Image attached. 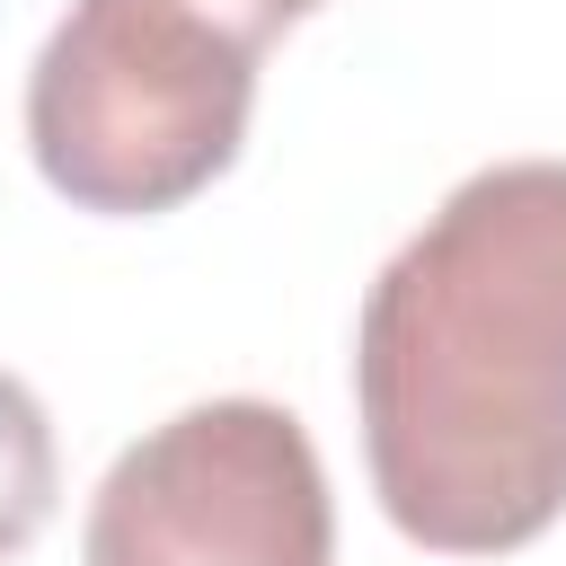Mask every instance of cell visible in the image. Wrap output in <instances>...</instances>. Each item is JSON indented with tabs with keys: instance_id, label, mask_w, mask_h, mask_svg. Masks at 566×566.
I'll list each match as a JSON object with an SVG mask.
<instances>
[{
	"instance_id": "6da1fadb",
	"label": "cell",
	"mask_w": 566,
	"mask_h": 566,
	"mask_svg": "<svg viewBox=\"0 0 566 566\" xmlns=\"http://www.w3.org/2000/svg\"><path fill=\"white\" fill-rule=\"evenodd\" d=\"M354 407L380 513L433 557L566 513V159H495L371 274Z\"/></svg>"
},
{
	"instance_id": "7a4b0ae2",
	"label": "cell",
	"mask_w": 566,
	"mask_h": 566,
	"mask_svg": "<svg viewBox=\"0 0 566 566\" xmlns=\"http://www.w3.org/2000/svg\"><path fill=\"white\" fill-rule=\"evenodd\" d=\"M318 0H71L27 71V150L80 212L195 203L248 142L265 44Z\"/></svg>"
},
{
	"instance_id": "3957f363",
	"label": "cell",
	"mask_w": 566,
	"mask_h": 566,
	"mask_svg": "<svg viewBox=\"0 0 566 566\" xmlns=\"http://www.w3.org/2000/svg\"><path fill=\"white\" fill-rule=\"evenodd\" d=\"M336 504L292 407L203 398L150 424L88 495L80 566H327Z\"/></svg>"
},
{
	"instance_id": "277c9868",
	"label": "cell",
	"mask_w": 566,
	"mask_h": 566,
	"mask_svg": "<svg viewBox=\"0 0 566 566\" xmlns=\"http://www.w3.org/2000/svg\"><path fill=\"white\" fill-rule=\"evenodd\" d=\"M62 495V460H53V424L35 407V389L18 371H0V557H18Z\"/></svg>"
}]
</instances>
